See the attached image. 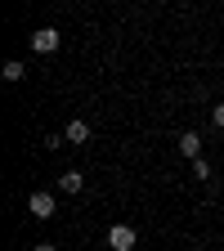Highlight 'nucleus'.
I'll return each instance as SVG.
<instances>
[{"instance_id": "obj_1", "label": "nucleus", "mask_w": 224, "mask_h": 251, "mask_svg": "<svg viewBox=\"0 0 224 251\" xmlns=\"http://www.w3.org/2000/svg\"><path fill=\"white\" fill-rule=\"evenodd\" d=\"M108 247L112 251H135V229L130 225H112L108 229Z\"/></svg>"}, {"instance_id": "obj_2", "label": "nucleus", "mask_w": 224, "mask_h": 251, "mask_svg": "<svg viewBox=\"0 0 224 251\" xmlns=\"http://www.w3.org/2000/svg\"><path fill=\"white\" fill-rule=\"evenodd\" d=\"M58 41H63V36H58L54 27H41V31H31V50H36V54H54V50H58Z\"/></svg>"}, {"instance_id": "obj_3", "label": "nucleus", "mask_w": 224, "mask_h": 251, "mask_svg": "<svg viewBox=\"0 0 224 251\" xmlns=\"http://www.w3.org/2000/svg\"><path fill=\"white\" fill-rule=\"evenodd\" d=\"M27 211L36 215V220H50L54 215V193H31L27 198Z\"/></svg>"}, {"instance_id": "obj_4", "label": "nucleus", "mask_w": 224, "mask_h": 251, "mask_svg": "<svg viewBox=\"0 0 224 251\" xmlns=\"http://www.w3.org/2000/svg\"><path fill=\"white\" fill-rule=\"evenodd\" d=\"M179 152L198 162V157H202V135H198V130H184V135H179Z\"/></svg>"}, {"instance_id": "obj_5", "label": "nucleus", "mask_w": 224, "mask_h": 251, "mask_svg": "<svg viewBox=\"0 0 224 251\" xmlns=\"http://www.w3.org/2000/svg\"><path fill=\"white\" fill-rule=\"evenodd\" d=\"M63 139H68V144H85V139H90V126H85V121H68Z\"/></svg>"}, {"instance_id": "obj_6", "label": "nucleus", "mask_w": 224, "mask_h": 251, "mask_svg": "<svg viewBox=\"0 0 224 251\" xmlns=\"http://www.w3.org/2000/svg\"><path fill=\"white\" fill-rule=\"evenodd\" d=\"M58 188H63V193H81V188H85V175L81 171H68V175L58 179Z\"/></svg>"}, {"instance_id": "obj_7", "label": "nucleus", "mask_w": 224, "mask_h": 251, "mask_svg": "<svg viewBox=\"0 0 224 251\" xmlns=\"http://www.w3.org/2000/svg\"><path fill=\"white\" fill-rule=\"evenodd\" d=\"M23 76H27V68H23L18 58H9V63H5V81H23Z\"/></svg>"}, {"instance_id": "obj_8", "label": "nucleus", "mask_w": 224, "mask_h": 251, "mask_svg": "<svg viewBox=\"0 0 224 251\" xmlns=\"http://www.w3.org/2000/svg\"><path fill=\"white\" fill-rule=\"evenodd\" d=\"M211 117H215V126L224 130V103H215V112H211Z\"/></svg>"}, {"instance_id": "obj_9", "label": "nucleus", "mask_w": 224, "mask_h": 251, "mask_svg": "<svg viewBox=\"0 0 224 251\" xmlns=\"http://www.w3.org/2000/svg\"><path fill=\"white\" fill-rule=\"evenodd\" d=\"M36 251H58V247H50V242H41V247H36Z\"/></svg>"}]
</instances>
